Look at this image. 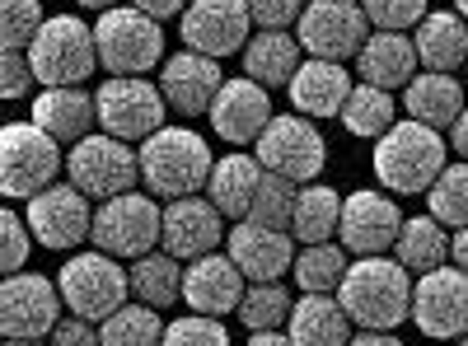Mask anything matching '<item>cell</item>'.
Returning a JSON list of instances; mask_svg holds the SVG:
<instances>
[{"instance_id":"8fae6325","label":"cell","mask_w":468,"mask_h":346,"mask_svg":"<svg viewBox=\"0 0 468 346\" xmlns=\"http://www.w3.org/2000/svg\"><path fill=\"white\" fill-rule=\"evenodd\" d=\"M66 178L85 192V197H122V192H136V178H141V155L117 141V136H85L70 145L66 155Z\"/></svg>"},{"instance_id":"4316f807","label":"cell","mask_w":468,"mask_h":346,"mask_svg":"<svg viewBox=\"0 0 468 346\" xmlns=\"http://www.w3.org/2000/svg\"><path fill=\"white\" fill-rule=\"evenodd\" d=\"M417 57L426 70L454 75L459 66H468V19L459 10H431L417 24Z\"/></svg>"},{"instance_id":"5b68a950","label":"cell","mask_w":468,"mask_h":346,"mask_svg":"<svg viewBox=\"0 0 468 346\" xmlns=\"http://www.w3.org/2000/svg\"><path fill=\"white\" fill-rule=\"evenodd\" d=\"M61 299L70 314H80L90 323H103L108 314H117L132 295V272H122V262L112 253L94 248V253H70L57 272Z\"/></svg>"},{"instance_id":"484cf974","label":"cell","mask_w":468,"mask_h":346,"mask_svg":"<svg viewBox=\"0 0 468 346\" xmlns=\"http://www.w3.org/2000/svg\"><path fill=\"white\" fill-rule=\"evenodd\" d=\"M300 66H304V47H300V37L291 28H262L244 47V75L258 80L262 89L291 85Z\"/></svg>"},{"instance_id":"ab89813d","label":"cell","mask_w":468,"mask_h":346,"mask_svg":"<svg viewBox=\"0 0 468 346\" xmlns=\"http://www.w3.org/2000/svg\"><path fill=\"white\" fill-rule=\"evenodd\" d=\"M0 43H5V52H24V47H33V37L43 33V24H48V15H43V5L37 0H0Z\"/></svg>"},{"instance_id":"9a60e30c","label":"cell","mask_w":468,"mask_h":346,"mask_svg":"<svg viewBox=\"0 0 468 346\" xmlns=\"http://www.w3.org/2000/svg\"><path fill=\"white\" fill-rule=\"evenodd\" d=\"M28 229L43 248H57V253L80 248L94 235V206L70 178L52 183L48 192L28 197Z\"/></svg>"},{"instance_id":"d6986e66","label":"cell","mask_w":468,"mask_h":346,"mask_svg":"<svg viewBox=\"0 0 468 346\" xmlns=\"http://www.w3.org/2000/svg\"><path fill=\"white\" fill-rule=\"evenodd\" d=\"M225 244V215L211 197H178L165 206V239L160 248L178 262H197Z\"/></svg>"},{"instance_id":"836d02e7","label":"cell","mask_w":468,"mask_h":346,"mask_svg":"<svg viewBox=\"0 0 468 346\" xmlns=\"http://www.w3.org/2000/svg\"><path fill=\"white\" fill-rule=\"evenodd\" d=\"M346 267H351L346 248L328 239V244H304V248L295 253L291 272H295V286H300L304 295H337Z\"/></svg>"},{"instance_id":"7bdbcfd3","label":"cell","mask_w":468,"mask_h":346,"mask_svg":"<svg viewBox=\"0 0 468 346\" xmlns=\"http://www.w3.org/2000/svg\"><path fill=\"white\" fill-rule=\"evenodd\" d=\"M0 229H5L0 267H5V277H15V272H24V262H28V239H33V229L19 220V211H5V215H0Z\"/></svg>"},{"instance_id":"f907efd6","label":"cell","mask_w":468,"mask_h":346,"mask_svg":"<svg viewBox=\"0 0 468 346\" xmlns=\"http://www.w3.org/2000/svg\"><path fill=\"white\" fill-rule=\"evenodd\" d=\"M450 257H454L459 272H468V225H463V229H454V239H450Z\"/></svg>"},{"instance_id":"d4e9b609","label":"cell","mask_w":468,"mask_h":346,"mask_svg":"<svg viewBox=\"0 0 468 346\" xmlns=\"http://www.w3.org/2000/svg\"><path fill=\"white\" fill-rule=\"evenodd\" d=\"M33 122L48 136H57L61 145H75V141H85L90 127L99 122V103L80 85H57V89H43L33 99Z\"/></svg>"},{"instance_id":"30bf717a","label":"cell","mask_w":468,"mask_h":346,"mask_svg":"<svg viewBox=\"0 0 468 346\" xmlns=\"http://www.w3.org/2000/svg\"><path fill=\"white\" fill-rule=\"evenodd\" d=\"M99 103V127L117 141H145L165 127V89L150 85L145 75H108L94 94Z\"/></svg>"},{"instance_id":"8d00e7d4","label":"cell","mask_w":468,"mask_h":346,"mask_svg":"<svg viewBox=\"0 0 468 346\" xmlns=\"http://www.w3.org/2000/svg\"><path fill=\"white\" fill-rule=\"evenodd\" d=\"M291 290L282 281H249L244 299H239V323L249 332H271V328H282L291 323Z\"/></svg>"},{"instance_id":"7c38bea8","label":"cell","mask_w":468,"mask_h":346,"mask_svg":"<svg viewBox=\"0 0 468 346\" xmlns=\"http://www.w3.org/2000/svg\"><path fill=\"white\" fill-rule=\"evenodd\" d=\"M295 37L319 61H356V52L370 37V19L361 0H309L295 24Z\"/></svg>"},{"instance_id":"74e56055","label":"cell","mask_w":468,"mask_h":346,"mask_svg":"<svg viewBox=\"0 0 468 346\" xmlns=\"http://www.w3.org/2000/svg\"><path fill=\"white\" fill-rule=\"evenodd\" d=\"M426 211H431V220H441L450 229L468 225V164H445V173L426 192Z\"/></svg>"},{"instance_id":"e575fe53","label":"cell","mask_w":468,"mask_h":346,"mask_svg":"<svg viewBox=\"0 0 468 346\" xmlns=\"http://www.w3.org/2000/svg\"><path fill=\"white\" fill-rule=\"evenodd\" d=\"M165 319L160 309H150V304H122L117 314H108L99 323V341L103 346H160L165 341Z\"/></svg>"},{"instance_id":"277c9868","label":"cell","mask_w":468,"mask_h":346,"mask_svg":"<svg viewBox=\"0 0 468 346\" xmlns=\"http://www.w3.org/2000/svg\"><path fill=\"white\" fill-rule=\"evenodd\" d=\"M94 43H99V66L108 75H145L165 66V28L136 5L103 10L94 24Z\"/></svg>"},{"instance_id":"f1b7e54d","label":"cell","mask_w":468,"mask_h":346,"mask_svg":"<svg viewBox=\"0 0 468 346\" xmlns=\"http://www.w3.org/2000/svg\"><path fill=\"white\" fill-rule=\"evenodd\" d=\"M403 108H408V118L412 122H426V127H454L459 122V112L468 108L463 103V85L454 80V75H441V70H421L417 80L403 89Z\"/></svg>"},{"instance_id":"f5cc1de1","label":"cell","mask_w":468,"mask_h":346,"mask_svg":"<svg viewBox=\"0 0 468 346\" xmlns=\"http://www.w3.org/2000/svg\"><path fill=\"white\" fill-rule=\"evenodd\" d=\"M75 5H85V10H117V5H122V0H75Z\"/></svg>"},{"instance_id":"4fadbf2b","label":"cell","mask_w":468,"mask_h":346,"mask_svg":"<svg viewBox=\"0 0 468 346\" xmlns=\"http://www.w3.org/2000/svg\"><path fill=\"white\" fill-rule=\"evenodd\" d=\"M61 286L43 272H15L0 286V332L5 341H43L61 323Z\"/></svg>"},{"instance_id":"603a6c76","label":"cell","mask_w":468,"mask_h":346,"mask_svg":"<svg viewBox=\"0 0 468 346\" xmlns=\"http://www.w3.org/2000/svg\"><path fill=\"white\" fill-rule=\"evenodd\" d=\"M421 57H417V43L408 33H388V28H375L366 37V47L356 52V75L361 85H375V89H408L417 80Z\"/></svg>"},{"instance_id":"44dd1931","label":"cell","mask_w":468,"mask_h":346,"mask_svg":"<svg viewBox=\"0 0 468 346\" xmlns=\"http://www.w3.org/2000/svg\"><path fill=\"white\" fill-rule=\"evenodd\" d=\"M211 127L220 141L229 145H258V136L267 131V122L277 118L271 112V99L258 80H249V75H239V80H225L216 103H211Z\"/></svg>"},{"instance_id":"c3c4849f","label":"cell","mask_w":468,"mask_h":346,"mask_svg":"<svg viewBox=\"0 0 468 346\" xmlns=\"http://www.w3.org/2000/svg\"><path fill=\"white\" fill-rule=\"evenodd\" d=\"M346 346H403V341H399L394 332H370V328H361V332L351 337Z\"/></svg>"},{"instance_id":"681fc988","label":"cell","mask_w":468,"mask_h":346,"mask_svg":"<svg viewBox=\"0 0 468 346\" xmlns=\"http://www.w3.org/2000/svg\"><path fill=\"white\" fill-rule=\"evenodd\" d=\"M450 145H454V150H459V160H463V164H468V108H463V112H459V122H454V127H450Z\"/></svg>"},{"instance_id":"52a82bcc","label":"cell","mask_w":468,"mask_h":346,"mask_svg":"<svg viewBox=\"0 0 468 346\" xmlns=\"http://www.w3.org/2000/svg\"><path fill=\"white\" fill-rule=\"evenodd\" d=\"M28 66L37 75L43 89L57 85H85L94 66H99V43H94V28L75 15H57L43 24V33L33 37L28 47Z\"/></svg>"},{"instance_id":"9f6ffc18","label":"cell","mask_w":468,"mask_h":346,"mask_svg":"<svg viewBox=\"0 0 468 346\" xmlns=\"http://www.w3.org/2000/svg\"><path fill=\"white\" fill-rule=\"evenodd\" d=\"M454 346H468V337H459V341H454Z\"/></svg>"},{"instance_id":"11a10c76","label":"cell","mask_w":468,"mask_h":346,"mask_svg":"<svg viewBox=\"0 0 468 346\" xmlns=\"http://www.w3.org/2000/svg\"><path fill=\"white\" fill-rule=\"evenodd\" d=\"M5 346H43V341H5Z\"/></svg>"},{"instance_id":"db71d44e","label":"cell","mask_w":468,"mask_h":346,"mask_svg":"<svg viewBox=\"0 0 468 346\" xmlns=\"http://www.w3.org/2000/svg\"><path fill=\"white\" fill-rule=\"evenodd\" d=\"M454 10H459V15L468 19V0H454Z\"/></svg>"},{"instance_id":"ac0fdd59","label":"cell","mask_w":468,"mask_h":346,"mask_svg":"<svg viewBox=\"0 0 468 346\" xmlns=\"http://www.w3.org/2000/svg\"><path fill=\"white\" fill-rule=\"evenodd\" d=\"M220 85H225L220 61H216V57H202V52H192V47L174 52V57L160 66L165 103L178 112V118H202V112H211Z\"/></svg>"},{"instance_id":"d590c367","label":"cell","mask_w":468,"mask_h":346,"mask_svg":"<svg viewBox=\"0 0 468 346\" xmlns=\"http://www.w3.org/2000/svg\"><path fill=\"white\" fill-rule=\"evenodd\" d=\"M394 94L388 89H375V85H356L342 108V127L361 141H379L388 127H394Z\"/></svg>"},{"instance_id":"cb8c5ba5","label":"cell","mask_w":468,"mask_h":346,"mask_svg":"<svg viewBox=\"0 0 468 346\" xmlns=\"http://www.w3.org/2000/svg\"><path fill=\"white\" fill-rule=\"evenodd\" d=\"M351 89H356V85H351V75H346L342 61L309 57L295 70V80H291V108L304 112V118H342Z\"/></svg>"},{"instance_id":"60d3db41","label":"cell","mask_w":468,"mask_h":346,"mask_svg":"<svg viewBox=\"0 0 468 346\" xmlns=\"http://www.w3.org/2000/svg\"><path fill=\"white\" fill-rule=\"evenodd\" d=\"M361 10H366V19L375 24V28H388V33H408V28H417L426 15V0H361Z\"/></svg>"},{"instance_id":"83f0119b","label":"cell","mask_w":468,"mask_h":346,"mask_svg":"<svg viewBox=\"0 0 468 346\" xmlns=\"http://www.w3.org/2000/svg\"><path fill=\"white\" fill-rule=\"evenodd\" d=\"M356 323L342 309L337 295H300L291 309V341L295 346H346Z\"/></svg>"},{"instance_id":"7a4b0ae2","label":"cell","mask_w":468,"mask_h":346,"mask_svg":"<svg viewBox=\"0 0 468 346\" xmlns=\"http://www.w3.org/2000/svg\"><path fill=\"white\" fill-rule=\"evenodd\" d=\"M211 145L207 136L187 131V127H160L154 136L141 141V183L150 187V197H197L211 183Z\"/></svg>"},{"instance_id":"3957f363","label":"cell","mask_w":468,"mask_h":346,"mask_svg":"<svg viewBox=\"0 0 468 346\" xmlns=\"http://www.w3.org/2000/svg\"><path fill=\"white\" fill-rule=\"evenodd\" d=\"M445 173V136L426 122H394L375 141V178L384 192H431V183Z\"/></svg>"},{"instance_id":"ffe728a7","label":"cell","mask_w":468,"mask_h":346,"mask_svg":"<svg viewBox=\"0 0 468 346\" xmlns=\"http://www.w3.org/2000/svg\"><path fill=\"white\" fill-rule=\"evenodd\" d=\"M291 229H271L258 220H239L225 235V253L234 257V267L249 281H282L295 267V248H291Z\"/></svg>"},{"instance_id":"7402d4cb","label":"cell","mask_w":468,"mask_h":346,"mask_svg":"<svg viewBox=\"0 0 468 346\" xmlns=\"http://www.w3.org/2000/svg\"><path fill=\"white\" fill-rule=\"evenodd\" d=\"M249 290V277L234 267L229 253H207L197 262H187V272H183V299H187V309L192 314H239V299Z\"/></svg>"},{"instance_id":"7dc6e473","label":"cell","mask_w":468,"mask_h":346,"mask_svg":"<svg viewBox=\"0 0 468 346\" xmlns=\"http://www.w3.org/2000/svg\"><path fill=\"white\" fill-rule=\"evenodd\" d=\"M136 10H145V15H154V19H174V15H183L192 0H132Z\"/></svg>"},{"instance_id":"ee69618b","label":"cell","mask_w":468,"mask_h":346,"mask_svg":"<svg viewBox=\"0 0 468 346\" xmlns=\"http://www.w3.org/2000/svg\"><path fill=\"white\" fill-rule=\"evenodd\" d=\"M33 80H37V75L28 66V52H5V57H0V99H5V103L24 99Z\"/></svg>"},{"instance_id":"816d5d0a","label":"cell","mask_w":468,"mask_h":346,"mask_svg":"<svg viewBox=\"0 0 468 346\" xmlns=\"http://www.w3.org/2000/svg\"><path fill=\"white\" fill-rule=\"evenodd\" d=\"M249 346H295V341H291V332L271 328V332H249Z\"/></svg>"},{"instance_id":"6f0895ef","label":"cell","mask_w":468,"mask_h":346,"mask_svg":"<svg viewBox=\"0 0 468 346\" xmlns=\"http://www.w3.org/2000/svg\"><path fill=\"white\" fill-rule=\"evenodd\" d=\"M463 70H468V66H463Z\"/></svg>"},{"instance_id":"f546056e","label":"cell","mask_w":468,"mask_h":346,"mask_svg":"<svg viewBox=\"0 0 468 346\" xmlns=\"http://www.w3.org/2000/svg\"><path fill=\"white\" fill-rule=\"evenodd\" d=\"M258 178H262L258 155H239V150H234V155L216 160L211 183H207V197L216 202V211H220V215H229V220H249V206H253Z\"/></svg>"},{"instance_id":"6da1fadb","label":"cell","mask_w":468,"mask_h":346,"mask_svg":"<svg viewBox=\"0 0 468 346\" xmlns=\"http://www.w3.org/2000/svg\"><path fill=\"white\" fill-rule=\"evenodd\" d=\"M412 272L399 257H356L346 267V277L337 286L342 309L351 314L356 328L370 332H394L399 323L412 319Z\"/></svg>"},{"instance_id":"d6a6232c","label":"cell","mask_w":468,"mask_h":346,"mask_svg":"<svg viewBox=\"0 0 468 346\" xmlns=\"http://www.w3.org/2000/svg\"><path fill=\"white\" fill-rule=\"evenodd\" d=\"M132 295L141 304H150V309H169V304H178L183 295V272H178V257L154 248L145 257L132 262Z\"/></svg>"},{"instance_id":"f35d334b","label":"cell","mask_w":468,"mask_h":346,"mask_svg":"<svg viewBox=\"0 0 468 346\" xmlns=\"http://www.w3.org/2000/svg\"><path fill=\"white\" fill-rule=\"evenodd\" d=\"M295 197H300V183H291V178H282V173H267V169H262L258 192H253V206H249V220L271 225V229H291Z\"/></svg>"},{"instance_id":"f6af8a7d","label":"cell","mask_w":468,"mask_h":346,"mask_svg":"<svg viewBox=\"0 0 468 346\" xmlns=\"http://www.w3.org/2000/svg\"><path fill=\"white\" fill-rule=\"evenodd\" d=\"M304 5H309V0H249L253 24H262V28H291V24H300Z\"/></svg>"},{"instance_id":"1f68e13d","label":"cell","mask_w":468,"mask_h":346,"mask_svg":"<svg viewBox=\"0 0 468 346\" xmlns=\"http://www.w3.org/2000/svg\"><path fill=\"white\" fill-rule=\"evenodd\" d=\"M394 257L408 267V272H417V277H426V272H436V267H445V257H450V235H445V225L431 220V215H412V220H403L399 244H394Z\"/></svg>"},{"instance_id":"ba28073f","label":"cell","mask_w":468,"mask_h":346,"mask_svg":"<svg viewBox=\"0 0 468 346\" xmlns=\"http://www.w3.org/2000/svg\"><path fill=\"white\" fill-rule=\"evenodd\" d=\"M253 155L267 173H282L291 183H319L324 164H328V141L319 136L314 118H304V112H277V118L267 122V131L258 136Z\"/></svg>"},{"instance_id":"8992f818","label":"cell","mask_w":468,"mask_h":346,"mask_svg":"<svg viewBox=\"0 0 468 346\" xmlns=\"http://www.w3.org/2000/svg\"><path fill=\"white\" fill-rule=\"evenodd\" d=\"M61 173V141L48 136L33 118L28 122H5L0 131V187L10 202H28L48 192Z\"/></svg>"},{"instance_id":"2e32d148","label":"cell","mask_w":468,"mask_h":346,"mask_svg":"<svg viewBox=\"0 0 468 346\" xmlns=\"http://www.w3.org/2000/svg\"><path fill=\"white\" fill-rule=\"evenodd\" d=\"M249 28H253V10L249 0H192L178 15V33L183 47L202 52V57H229L249 47Z\"/></svg>"},{"instance_id":"bcb514c9","label":"cell","mask_w":468,"mask_h":346,"mask_svg":"<svg viewBox=\"0 0 468 346\" xmlns=\"http://www.w3.org/2000/svg\"><path fill=\"white\" fill-rule=\"evenodd\" d=\"M48 346H103V341H99V328H94L90 319L70 314V319L57 323V332L48 337Z\"/></svg>"},{"instance_id":"5bb4252c","label":"cell","mask_w":468,"mask_h":346,"mask_svg":"<svg viewBox=\"0 0 468 346\" xmlns=\"http://www.w3.org/2000/svg\"><path fill=\"white\" fill-rule=\"evenodd\" d=\"M412 323L431 341L468 337V272H459V267L426 272L412 286Z\"/></svg>"},{"instance_id":"4dcf8cb0","label":"cell","mask_w":468,"mask_h":346,"mask_svg":"<svg viewBox=\"0 0 468 346\" xmlns=\"http://www.w3.org/2000/svg\"><path fill=\"white\" fill-rule=\"evenodd\" d=\"M342 229V197L324 183H304L295 197V215H291V235L300 244H328Z\"/></svg>"},{"instance_id":"9c48e42d","label":"cell","mask_w":468,"mask_h":346,"mask_svg":"<svg viewBox=\"0 0 468 346\" xmlns=\"http://www.w3.org/2000/svg\"><path fill=\"white\" fill-rule=\"evenodd\" d=\"M94 248L112 253V257H145L154 253V244L165 239V206L145 197V192H122V197H108L94 211Z\"/></svg>"},{"instance_id":"b9f144b4","label":"cell","mask_w":468,"mask_h":346,"mask_svg":"<svg viewBox=\"0 0 468 346\" xmlns=\"http://www.w3.org/2000/svg\"><path fill=\"white\" fill-rule=\"evenodd\" d=\"M160 346H229V332L211 314H187V319H178V323L165 328V341Z\"/></svg>"},{"instance_id":"e0dca14e","label":"cell","mask_w":468,"mask_h":346,"mask_svg":"<svg viewBox=\"0 0 468 346\" xmlns=\"http://www.w3.org/2000/svg\"><path fill=\"white\" fill-rule=\"evenodd\" d=\"M399 229H403V211L394 206L388 192L361 187V192H351V197H342V229H337V239H342L346 253H356V257L394 253Z\"/></svg>"}]
</instances>
